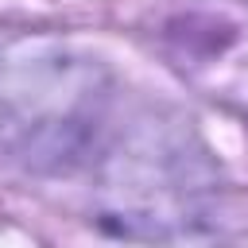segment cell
I'll return each mask as SVG.
<instances>
[]
</instances>
